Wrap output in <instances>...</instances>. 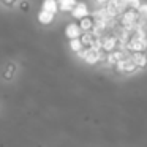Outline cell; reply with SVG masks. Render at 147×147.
<instances>
[{"mask_svg": "<svg viewBox=\"0 0 147 147\" xmlns=\"http://www.w3.org/2000/svg\"><path fill=\"white\" fill-rule=\"evenodd\" d=\"M96 38H98V36L93 33V30H92V32H82V35H81V41H82V45L86 46V48H87V46H93V45H95Z\"/></svg>", "mask_w": 147, "mask_h": 147, "instance_id": "obj_12", "label": "cell"}, {"mask_svg": "<svg viewBox=\"0 0 147 147\" xmlns=\"http://www.w3.org/2000/svg\"><path fill=\"white\" fill-rule=\"evenodd\" d=\"M115 68H117V71L119 73H134V71L138 70V65L134 63V60H133V57H125V59H122L120 62H117L115 63Z\"/></svg>", "mask_w": 147, "mask_h": 147, "instance_id": "obj_4", "label": "cell"}, {"mask_svg": "<svg viewBox=\"0 0 147 147\" xmlns=\"http://www.w3.org/2000/svg\"><path fill=\"white\" fill-rule=\"evenodd\" d=\"M41 10H46V11H49V13H54V14H55V13L59 11L57 0H43Z\"/></svg>", "mask_w": 147, "mask_h": 147, "instance_id": "obj_14", "label": "cell"}, {"mask_svg": "<svg viewBox=\"0 0 147 147\" xmlns=\"http://www.w3.org/2000/svg\"><path fill=\"white\" fill-rule=\"evenodd\" d=\"M117 45H119V40L117 36L114 35V33H105V35L101 36V49L108 54V52L114 51V49H117Z\"/></svg>", "mask_w": 147, "mask_h": 147, "instance_id": "obj_5", "label": "cell"}, {"mask_svg": "<svg viewBox=\"0 0 147 147\" xmlns=\"http://www.w3.org/2000/svg\"><path fill=\"white\" fill-rule=\"evenodd\" d=\"M82 35V30L79 27V22H70L67 27H65V36L68 40H73V38H81Z\"/></svg>", "mask_w": 147, "mask_h": 147, "instance_id": "obj_7", "label": "cell"}, {"mask_svg": "<svg viewBox=\"0 0 147 147\" xmlns=\"http://www.w3.org/2000/svg\"><path fill=\"white\" fill-rule=\"evenodd\" d=\"M57 3H59V11H62V13H71L78 2L76 0H57Z\"/></svg>", "mask_w": 147, "mask_h": 147, "instance_id": "obj_10", "label": "cell"}, {"mask_svg": "<svg viewBox=\"0 0 147 147\" xmlns=\"http://www.w3.org/2000/svg\"><path fill=\"white\" fill-rule=\"evenodd\" d=\"M119 21H120V26L134 30L138 27V22H139V14H138L136 10H130V8H128L127 11H123V13L120 14Z\"/></svg>", "mask_w": 147, "mask_h": 147, "instance_id": "obj_3", "label": "cell"}, {"mask_svg": "<svg viewBox=\"0 0 147 147\" xmlns=\"http://www.w3.org/2000/svg\"><path fill=\"white\" fill-rule=\"evenodd\" d=\"M93 26H95V18L93 16H86L82 19H79V27L82 32H92L93 30Z\"/></svg>", "mask_w": 147, "mask_h": 147, "instance_id": "obj_8", "label": "cell"}, {"mask_svg": "<svg viewBox=\"0 0 147 147\" xmlns=\"http://www.w3.org/2000/svg\"><path fill=\"white\" fill-rule=\"evenodd\" d=\"M127 2V7L130 8V10H136L141 7V0H125Z\"/></svg>", "mask_w": 147, "mask_h": 147, "instance_id": "obj_16", "label": "cell"}, {"mask_svg": "<svg viewBox=\"0 0 147 147\" xmlns=\"http://www.w3.org/2000/svg\"><path fill=\"white\" fill-rule=\"evenodd\" d=\"M89 14H90V10H89V7H87V3H84V2H78V3L74 5L73 11H71V16L78 21L86 18V16H89Z\"/></svg>", "mask_w": 147, "mask_h": 147, "instance_id": "obj_6", "label": "cell"}, {"mask_svg": "<svg viewBox=\"0 0 147 147\" xmlns=\"http://www.w3.org/2000/svg\"><path fill=\"white\" fill-rule=\"evenodd\" d=\"M131 57H133L134 63L138 65V68H144V67H147V55L144 54V51L133 52V54H131Z\"/></svg>", "mask_w": 147, "mask_h": 147, "instance_id": "obj_13", "label": "cell"}, {"mask_svg": "<svg viewBox=\"0 0 147 147\" xmlns=\"http://www.w3.org/2000/svg\"><path fill=\"white\" fill-rule=\"evenodd\" d=\"M127 48H128V51H131V52L146 51V49H147V35H146V30L134 29V33L130 36V40H128Z\"/></svg>", "mask_w": 147, "mask_h": 147, "instance_id": "obj_2", "label": "cell"}, {"mask_svg": "<svg viewBox=\"0 0 147 147\" xmlns=\"http://www.w3.org/2000/svg\"><path fill=\"white\" fill-rule=\"evenodd\" d=\"M78 57L82 59V60L86 62V63H89V65H95V63H98V62L105 60L106 52L103 51V49L93 48V46H87V48H84L82 51L78 52Z\"/></svg>", "mask_w": 147, "mask_h": 147, "instance_id": "obj_1", "label": "cell"}, {"mask_svg": "<svg viewBox=\"0 0 147 147\" xmlns=\"http://www.w3.org/2000/svg\"><path fill=\"white\" fill-rule=\"evenodd\" d=\"M138 14L142 19H147V3H141V7L138 8Z\"/></svg>", "mask_w": 147, "mask_h": 147, "instance_id": "obj_17", "label": "cell"}, {"mask_svg": "<svg viewBox=\"0 0 147 147\" xmlns=\"http://www.w3.org/2000/svg\"><path fill=\"white\" fill-rule=\"evenodd\" d=\"M95 2H96L98 5H106V3L109 2V0H95Z\"/></svg>", "mask_w": 147, "mask_h": 147, "instance_id": "obj_18", "label": "cell"}, {"mask_svg": "<svg viewBox=\"0 0 147 147\" xmlns=\"http://www.w3.org/2000/svg\"><path fill=\"white\" fill-rule=\"evenodd\" d=\"M54 18H55L54 13H49V11H46V10H40V13H38V22L43 24V26H49V24L54 21Z\"/></svg>", "mask_w": 147, "mask_h": 147, "instance_id": "obj_11", "label": "cell"}, {"mask_svg": "<svg viewBox=\"0 0 147 147\" xmlns=\"http://www.w3.org/2000/svg\"><path fill=\"white\" fill-rule=\"evenodd\" d=\"M108 5H109V7H111L114 11H115V13L119 14V16H120V14L123 13V11H127V10H128L127 2H125V0H109Z\"/></svg>", "mask_w": 147, "mask_h": 147, "instance_id": "obj_9", "label": "cell"}, {"mask_svg": "<svg viewBox=\"0 0 147 147\" xmlns=\"http://www.w3.org/2000/svg\"><path fill=\"white\" fill-rule=\"evenodd\" d=\"M86 48V46L82 45V41H81V38H73V40H70V49L73 52H79V51H82V49Z\"/></svg>", "mask_w": 147, "mask_h": 147, "instance_id": "obj_15", "label": "cell"}]
</instances>
